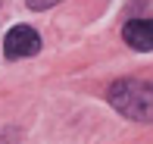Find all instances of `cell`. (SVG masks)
<instances>
[{
	"mask_svg": "<svg viewBox=\"0 0 153 144\" xmlns=\"http://www.w3.org/2000/svg\"><path fill=\"white\" fill-rule=\"evenodd\" d=\"M109 104L134 122H153V85L141 78H122L109 85Z\"/></svg>",
	"mask_w": 153,
	"mask_h": 144,
	"instance_id": "cell-1",
	"label": "cell"
},
{
	"mask_svg": "<svg viewBox=\"0 0 153 144\" xmlns=\"http://www.w3.org/2000/svg\"><path fill=\"white\" fill-rule=\"evenodd\" d=\"M122 38L131 50H141V53L153 50V19H131V22H125Z\"/></svg>",
	"mask_w": 153,
	"mask_h": 144,
	"instance_id": "cell-3",
	"label": "cell"
},
{
	"mask_svg": "<svg viewBox=\"0 0 153 144\" xmlns=\"http://www.w3.org/2000/svg\"><path fill=\"white\" fill-rule=\"evenodd\" d=\"M41 50V35L28 25H16L10 28V35L3 38V53L10 60H22V57H34Z\"/></svg>",
	"mask_w": 153,
	"mask_h": 144,
	"instance_id": "cell-2",
	"label": "cell"
},
{
	"mask_svg": "<svg viewBox=\"0 0 153 144\" xmlns=\"http://www.w3.org/2000/svg\"><path fill=\"white\" fill-rule=\"evenodd\" d=\"M56 3H62V0H28L31 10H50V6H56Z\"/></svg>",
	"mask_w": 153,
	"mask_h": 144,
	"instance_id": "cell-4",
	"label": "cell"
}]
</instances>
